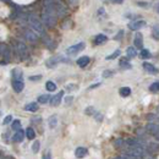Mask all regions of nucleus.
I'll return each instance as SVG.
<instances>
[{
    "instance_id": "nucleus-34",
    "label": "nucleus",
    "mask_w": 159,
    "mask_h": 159,
    "mask_svg": "<svg viewBox=\"0 0 159 159\" xmlns=\"http://www.w3.org/2000/svg\"><path fill=\"white\" fill-rule=\"evenodd\" d=\"M84 113H86L87 115H94V114H96V110H94L93 107H88V108L84 110Z\"/></svg>"
},
{
    "instance_id": "nucleus-41",
    "label": "nucleus",
    "mask_w": 159,
    "mask_h": 159,
    "mask_svg": "<svg viewBox=\"0 0 159 159\" xmlns=\"http://www.w3.org/2000/svg\"><path fill=\"white\" fill-rule=\"evenodd\" d=\"M43 159H50V152H47V153L43 156Z\"/></svg>"
},
{
    "instance_id": "nucleus-25",
    "label": "nucleus",
    "mask_w": 159,
    "mask_h": 159,
    "mask_svg": "<svg viewBox=\"0 0 159 159\" xmlns=\"http://www.w3.org/2000/svg\"><path fill=\"white\" fill-rule=\"evenodd\" d=\"M12 77H14V80H22V71H21L20 69H14L12 71Z\"/></svg>"
},
{
    "instance_id": "nucleus-32",
    "label": "nucleus",
    "mask_w": 159,
    "mask_h": 159,
    "mask_svg": "<svg viewBox=\"0 0 159 159\" xmlns=\"http://www.w3.org/2000/svg\"><path fill=\"white\" fill-rule=\"evenodd\" d=\"M120 54H121V52H120L119 49L118 50H115L113 54H110V55H108L107 57V60H114V59H116L118 57H120Z\"/></svg>"
},
{
    "instance_id": "nucleus-44",
    "label": "nucleus",
    "mask_w": 159,
    "mask_h": 159,
    "mask_svg": "<svg viewBox=\"0 0 159 159\" xmlns=\"http://www.w3.org/2000/svg\"><path fill=\"white\" fill-rule=\"evenodd\" d=\"M99 84H100V83H97V84H92V86H91L89 88H91V89H92V88H96V87H98Z\"/></svg>"
},
{
    "instance_id": "nucleus-2",
    "label": "nucleus",
    "mask_w": 159,
    "mask_h": 159,
    "mask_svg": "<svg viewBox=\"0 0 159 159\" xmlns=\"http://www.w3.org/2000/svg\"><path fill=\"white\" fill-rule=\"evenodd\" d=\"M28 23H30L31 30L34 31L38 36L44 34V25H43V22H42L36 15H31V16L28 17Z\"/></svg>"
},
{
    "instance_id": "nucleus-42",
    "label": "nucleus",
    "mask_w": 159,
    "mask_h": 159,
    "mask_svg": "<svg viewBox=\"0 0 159 159\" xmlns=\"http://www.w3.org/2000/svg\"><path fill=\"white\" fill-rule=\"evenodd\" d=\"M74 99V98H72V97H69V98H66V99H65V102H66V104H70V103H71V100Z\"/></svg>"
},
{
    "instance_id": "nucleus-26",
    "label": "nucleus",
    "mask_w": 159,
    "mask_h": 159,
    "mask_svg": "<svg viewBox=\"0 0 159 159\" xmlns=\"http://www.w3.org/2000/svg\"><path fill=\"white\" fill-rule=\"evenodd\" d=\"M152 37L156 40H159V25H154L152 28Z\"/></svg>"
},
{
    "instance_id": "nucleus-22",
    "label": "nucleus",
    "mask_w": 159,
    "mask_h": 159,
    "mask_svg": "<svg viewBox=\"0 0 159 159\" xmlns=\"http://www.w3.org/2000/svg\"><path fill=\"white\" fill-rule=\"evenodd\" d=\"M25 135H26V137L28 139H34V137H36V131L32 127H27Z\"/></svg>"
},
{
    "instance_id": "nucleus-3",
    "label": "nucleus",
    "mask_w": 159,
    "mask_h": 159,
    "mask_svg": "<svg viewBox=\"0 0 159 159\" xmlns=\"http://www.w3.org/2000/svg\"><path fill=\"white\" fill-rule=\"evenodd\" d=\"M15 50L21 59H26L28 57V49L22 42H15Z\"/></svg>"
},
{
    "instance_id": "nucleus-39",
    "label": "nucleus",
    "mask_w": 159,
    "mask_h": 159,
    "mask_svg": "<svg viewBox=\"0 0 159 159\" xmlns=\"http://www.w3.org/2000/svg\"><path fill=\"white\" fill-rule=\"evenodd\" d=\"M42 79V76L40 75H37V76H31L30 77V81H39Z\"/></svg>"
},
{
    "instance_id": "nucleus-23",
    "label": "nucleus",
    "mask_w": 159,
    "mask_h": 159,
    "mask_svg": "<svg viewBox=\"0 0 159 159\" xmlns=\"http://www.w3.org/2000/svg\"><path fill=\"white\" fill-rule=\"evenodd\" d=\"M45 88H47L48 92H54V91H57V84H55L53 81H47Z\"/></svg>"
},
{
    "instance_id": "nucleus-31",
    "label": "nucleus",
    "mask_w": 159,
    "mask_h": 159,
    "mask_svg": "<svg viewBox=\"0 0 159 159\" xmlns=\"http://www.w3.org/2000/svg\"><path fill=\"white\" fill-rule=\"evenodd\" d=\"M11 127H12V130H15V131L21 130V121L20 120H14V121H12Z\"/></svg>"
},
{
    "instance_id": "nucleus-1",
    "label": "nucleus",
    "mask_w": 159,
    "mask_h": 159,
    "mask_svg": "<svg viewBox=\"0 0 159 159\" xmlns=\"http://www.w3.org/2000/svg\"><path fill=\"white\" fill-rule=\"evenodd\" d=\"M58 21V16L55 14V9H48L44 7L43 14H42V22L43 25H45L48 28H52L57 25Z\"/></svg>"
},
{
    "instance_id": "nucleus-38",
    "label": "nucleus",
    "mask_w": 159,
    "mask_h": 159,
    "mask_svg": "<svg viewBox=\"0 0 159 159\" xmlns=\"http://www.w3.org/2000/svg\"><path fill=\"white\" fill-rule=\"evenodd\" d=\"M137 5L141 6V7H149L148 2H144V1H139V2H137Z\"/></svg>"
},
{
    "instance_id": "nucleus-16",
    "label": "nucleus",
    "mask_w": 159,
    "mask_h": 159,
    "mask_svg": "<svg viewBox=\"0 0 159 159\" xmlns=\"http://www.w3.org/2000/svg\"><path fill=\"white\" fill-rule=\"evenodd\" d=\"M25 139V131H22V130H19V131H15V135H14V142H22Z\"/></svg>"
},
{
    "instance_id": "nucleus-12",
    "label": "nucleus",
    "mask_w": 159,
    "mask_h": 159,
    "mask_svg": "<svg viewBox=\"0 0 159 159\" xmlns=\"http://www.w3.org/2000/svg\"><path fill=\"white\" fill-rule=\"evenodd\" d=\"M12 88H14V91L17 92V93L22 92V89L25 88L23 81H22V80H14V81H12Z\"/></svg>"
},
{
    "instance_id": "nucleus-46",
    "label": "nucleus",
    "mask_w": 159,
    "mask_h": 159,
    "mask_svg": "<svg viewBox=\"0 0 159 159\" xmlns=\"http://www.w3.org/2000/svg\"><path fill=\"white\" fill-rule=\"evenodd\" d=\"M157 113L159 114V105H158V108H157Z\"/></svg>"
},
{
    "instance_id": "nucleus-28",
    "label": "nucleus",
    "mask_w": 159,
    "mask_h": 159,
    "mask_svg": "<svg viewBox=\"0 0 159 159\" xmlns=\"http://www.w3.org/2000/svg\"><path fill=\"white\" fill-rule=\"evenodd\" d=\"M120 66L122 69H130L131 65L129 62V58H121V60H120Z\"/></svg>"
},
{
    "instance_id": "nucleus-7",
    "label": "nucleus",
    "mask_w": 159,
    "mask_h": 159,
    "mask_svg": "<svg viewBox=\"0 0 159 159\" xmlns=\"http://www.w3.org/2000/svg\"><path fill=\"white\" fill-rule=\"evenodd\" d=\"M61 61H66V59H64L62 57H53V58H50V59H48L47 60V66L48 67H55L59 62H61Z\"/></svg>"
},
{
    "instance_id": "nucleus-36",
    "label": "nucleus",
    "mask_w": 159,
    "mask_h": 159,
    "mask_svg": "<svg viewBox=\"0 0 159 159\" xmlns=\"http://www.w3.org/2000/svg\"><path fill=\"white\" fill-rule=\"evenodd\" d=\"M79 87H77V84H67L66 86V89L67 91H75V89H77Z\"/></svg>"
},
{
    "instance_id": "nucleus-17",
    "label": "nucleus",
    "mask_w": 159,
    "mask_h": 159,
    "mask_svg": "<svg viewBox=\"0 0 159 159\" xmlns=\"http://www.w3.org/2000/svg\"><path fill=\"white\" fill-rule=\"evenodd\" d=\"M126 55L129 59H132V58H136L137 57V50L135 47H129L126 49Z\"/></svg>"
},
{
    "instance_id": "nucleus-11",
    "label": "nucleus",
    "mask_w": 159,
    "mask_h": 159,
    "mask_svg": "<svg viewBox=\"0 0 159 159\" xmlns=\"http://www.w3.org/2000/svg\"><path fill=\"white\" fill-rule=\"evenodd\" d=\"M25 36H26V39L28 40V42H32V43L37 42V40H38V38H39V36H38V34H37L34 31H32V30L26 31Z\"/></svg>"
},
{
    "instance_id": "nucleus-43",
    "label": "nucleus",
    "mask_w": 159,
    "mask_h": 159,
    "mask_svg": "<svg viewBox=\"0 0 159 159\" xmlns=\"http://www.w3.org/2000/svg\"><path fill=\"white\" fill-rule=\"evenodd\" d=\"M122 34H124V32H122V31H120V32H119V36H118V37H115V39H120Z\"/></svg>"
},
{
    "instance_id": "nucleus-20",
    "label": "nucleus",
    "mask_w": 159,
    "mask_h": 159,
    "mask_svg": "<svg viewBox=\"0 0 159 159\" xmlns=\"http://www.w3.org/2000/svg\"><path fill=\"white\" fill-rule=\"evenodd\" d=\"M48 124H49V127L50 129H55L57 125H58V116L57 115H52L49 120H48Z\"/></svg>"
},
{
    "instance_id": "nucleus-15",
    "label": "nucleus",
    "mask_w": 159,
    "mask_h": 159,
    "mask_svg": "<svg viewBox=\"0 0 159 159\" xmlns=\"http://www.w3.org/2000/svg\"><path fill=\"white\" fill-rule=\"evenodd\" d=\"M88 64H89V57H87V55L81 57V58L77 59V65L80 67H86Z\"/></svg>"
},
{
    "instance_id": "nucleus-40",
    "label": "nucleus",
    "mask_w": 159,
    "mask_h": 159,
    "mask_svg": "<svg viewBox=\"0 0 159 159\" xmlns=\"http://www.w3.org/2000/svg\"><path fill=\"white\" fill-rule=\"evenodd\" d=\"M94 118L98 120V121H102V119H103V115H102V114H99V113H96V114H94Z\"/></svg>"
},
{
    "instance_id": "nucleus-33",
    "label": "nucleus",
    "mask_w": 159,
    "mask_h": 159,
    "mask_svg": "<svg viewBox=\"0 0 159 159\" xmlns=\"http://www.w3.org/2000/svg\"><path fill=\"white\" fill-rule=\"evenodd\" d=\"M115 147L116 148H125V139H119L115 141Z\"/></svg>"
},
{
    "instance_id": "nucleus-4",
    "label": "nucleus",
    "mask_w": 159,
    "mask_h": 159,
    "mask_svg": "<svg viewBox=\"0 0 159 159\" xmlns=\"http://www.w3.org/2000/svg\"><path fill=\"white\" fill-rule=\"evenodd\" d=\"M84 47H86V44H84L83 42H80V43L75 44V45L69 47V48L66 49V54H67V55H75V54L80 53L81 50H83Z\"/></svg>"
},
{
    "instance_id": "nucleus-37",
    "label": "nucleus",
    "mask_w": 159,
    "mask_h": 159,
    "mask_svg": "<svg viewBox=\"0 0 159 159\" xmlns=\"http://www.w3.org/2000/svg\"><path fill=\"white\" fill-rule=\"evenodd\" d=\"M11 121H12V116H11V115H7V116L4 119L2 122H4V125H7V124H10Z\"/></svg>"
},
{
    "instance_id": "nucleus-29",
    "label": "nucleus",
    "mask_w": 159,
    "mask_h": 159,
    "mask_svg": "<svg viewBox=\"0 0 159 159\" xmlns=\"http://www.w3.org/2000/svg\"><path fill=\"white\" fill-rule=\"evenodd\" d=\"M149 91H151L152 93H158L159 92V82L152 83V84L149 86Z\"/></svg>"
},
{
    "instance_id": "nucleus-6",
    "label": "nucleus",
    "mask_w": 159,
    "mask_h": 159,
    "mask_svg": "<svg viewBox=\"0 0 159 159\" xmlns=\"http://www.w3.org/2000/svg\"><path fill=\"white\" fill-rule=\"evenodd\" d=\"M146 131L148 134H151L152 136H156L159 132V124H156V122H148L147 126H146Z\"/></svg>"
},
{
    "instance_id": "nucleus-45",
    "label": "nucleus",
    "mask_w": 159,
    "mask_h": 159,
    "mask_svg": "<svg viewBox=\"0 0 159 159\" xmlns=\"http://www.w3.org/2000/svg\"><path fill=\"white\" fill-rule=\"evenodd\" d=\"M113 1H114V2H116V4H121L124 0H113Z\"/></svg>"
},
{
    "instance_id": "nucleus-10",
    "label": "nucleus",
    "mask_w": 159,
    "mask_h": 159,
    "mask_svg": "<svg viewBox=\"0 0 159 159\" xmlns=\"http://www.w3.org/2000/svg\"><path fill=\"white\" fill-rule=\"evenodd\" d=\"M134 44H135V48L136 49H143V36L137 32L135 34V38H134Z\"/></svg>"
},
{
    "instance_id": "nucleus-13",
    "label": "nucleus",
    "mask_w": 159,
    "mask_h": 159,
    "mask_svg": "<svg viewBox=\"0 0 159 159\" xmlns=\"http://www.w3.org/2000/svg\"><path fill=\"white\" fill-rule=\"evenodd\" d=\"M87 154H88V149L84 148V147H79V148H76V151H75V156H76V158H79V159L84 158Z\"/></svg>"
},
{
    "instance_id": "nucleus-19",
    "label": "nucleus",
    "mask_w": 159,
    "mask_h": 159,
    "mask_svg": "<svg viewBox=\"0 0 159 159\" xmlns=\"http://www.w3.org/2000/svg\"><path fill=\"white\" fill-rule=\"evenodd\" d=\"M107 40H108V37H107L105 34H98V36H96V38H94V44L100 45V44L105 43Z\"/></svg>"
},
{
    "instance_id": "nucleus-14",
    "label": "nucleus",
    "mask_w": 159,
    "mask_h": 159,
    "mask_svg": "<svg viewBox=\"0 0 159 159\" xmlns=\"http://www.w3.org/2000/svg\"><path fill=\"white\" fill-rule=\"evenodd\" d=\"M0 55H2L4 58H6V61H9L10 58V49L6 44H0Z\"/></svg>"
},
{
    "instance_id": "nucleus-47",
    "label": "nucleus",
    "mask_w": 159,
    "mask_h": 159,
    "mask_svg": "<svg viewBox=\"0 0 159 159\" xmlns=\"http://www.w3.org/2000/svg\"><path fill=\"white\" fill-rule=\"evenodd\" d=\"M158 11H159V7H158Z\"/></svg>"
},
{
    "instance_id": "nucleus-27",
    "label": "nucleus",
    "mask_w": 159,
    "mask_h": 159,
    "mask_svg": "<svg viewBox=\"0 0 159 159\" xmlns=\"http://www.w3.org/2000/svg\"><path fill=\"white\" fill-rule=\"evenodd\" d=\"M50 100V96L49 94H42L38 97V103L39 104H47Z\"/></svg>"
},
{
    "instance_id": "nucleus-30",
    "label": "nucleus",
    "mask_w": 159,
    "mask_h": 159,
    "mask_svg": "<svg viewBox=\"0 0 159 159\" xmlns=\"http://www.w3.org/2000/svg\"><path fill=\"white\" fill-rule=\"evenodd\" d=\"M39 148H40V142L36 139V141L33 142V144H32V152H33V153H38V152H39Z\"/></svg>"
},
{
    "instance_id": "nucleus-5",
    "label": "nucleus",
    "mask_w": 159,
    "mask_h": 159,
    "mask_svg": "<svg viewBox=\"0 0 159 159\" xmlns=\"http://www.w3.org/2000/svg\"><path fill=\"white\" fill-rule=\"evenodd\" d=\"M146 25H147V22L143 20L131 21V22L129 23V28H130L131 31H139V30H141V28L146 27Z\"/></svg>"
},
{
    "instance_id": "nucleus-18",
    "label": "nucleus",
    "mask_w": 159,
    "mask_h": 159,
    "mask_svg": "<svg viewBox=\"0 0 159 159\" xmlns=\"http://www.w3.org/2000/svg\"><path fill=\"white\" fill-rule=\"evenodd\" d=\"M38 108H39L38 103L33 102V103H30V104H27V105L25 107V110H27V111H31V113H34V111H37V110H38Z\"/></svg>"
},
{
    "instance_id": "nucleus-9",
    "label": "nucleus",
    "mask_w": 159,
    "mask_h": 159,
    "mask_svg": "<svg viewBox=\"0 0 159 159\" xmlns=\"http://www.w3.org/2000/svg\"><path fill=\"white\" fill-rule=\"evenodd\" d=\"M62 96H64V91H60L59 93H57L55 96H53V97L50 98V104H52V107H58L60 103H61Z\"/></svg>"
},
{
    "instance_id": "nucleus-24",
    "label": "nucleus",
    "mask_w": 159,
    "mask_h": 159,
    "mask_svg": "<svg viewBox=\"0 0 159 159\" xmlns=\"http://www.w3.org/2000/svg\"><path fill=\"white\" fill-rule=\"evenodd\" d=\"M152 55H151V52L148 49H141V53H139V58L141 59H149Z\"/></svg>"
},
{
    "instance_id": "nucleus-21",
    "label": "nucleus",
    "mask_w": 159,
    "mask_h": 159,
    "mask_svg": "<svg viewBox=\"0 0 159 159\" xmlns=\"http://www.w3.org/2000/svg\"><path fill=\"white\" fill-rule=\"evenodd\" d=\"M119 93L121 97H129L131 94V88L130 87H121L119 89Z\"/></svg>"
},
{
    "instance_id": "nucleus-8",
    "label": "nucleus",
    "mask_w": 159,
    "mask_h": 159,
    "mask_svg": "<svg viewBox=\"0 0 159 159\" xmlns=\"http://www.w3.org/2000/svg\"><path fill=\"white\" fill-rule=\"evenodd\" d=\"M143 69L146 70V72H148V74H151V75H157L159 74V70L154 66V65H152L151 62H143Z\"/></svg>"
},
{
    "instance_id": "nucleus-35",
    "label": "nucleus",
    "mask_w": 159,
    "mask_h": 159,
    "mask_svg": "<svg viewBox=\"0 0 159 159\" xmlns=\"http://www.w3.org/2000/svg\"><path fill=\"white\" fill-rule=\"evenodd\" d=\"M114 75V71H111V70H105L104 72H103V77L104 79H108V77H110V76H113Z\"/></svg>"
}]
</instances>
